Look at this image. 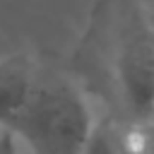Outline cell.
I'll return each instance as SVG.
<instances>
[{
  "label": "cell",
  "mask_w": 154,
  "mask_h": 154,
  "mask_svg": "<svg viewBox=\"0 0 154 154\" xmlns=\"http://www.w3.org/2000/svg\"><path fill=\"white\" fill-rule=\"evenodd\" d=\"M82 154H142V123L128 116H96Z\"/></svg>",
  "instance_id": "4"
},
{
  "label": "cell",
  "mask_w": 154,
  "mask_h": 154,
  "mask_svg": "<svg viewBox=\"0 0 154 154\" xmlns=\"http://www.w3.org/2000/svg\"><path fill=\"white\" fill-rule=\"evenodd\" d=\"M19 149L22 147H19L17 137L12 135V130L0 125V154H19Z\"/></svg>",
  "instance_id": "5"
},
{
  "label": "cell",
  "mask_w": 154,
  "mask_h": 154,
  "mask_svg": "<svg viewBox=\"0 0 154 154\" xmlns=\"http://www.w3.org/2000/svg\"><path fill=\"white\" fill-rule=\"evenodd\" d=\"M38 67L24 53L0 58V125L12 128L36 87Z\"/></svg>",
  "instance_id": "3"
},
{
  "label": "cell",
  "mask_w": 154,
  "mask_h": 154,
  "mask_svg": "<svg viewBox=\"0 0 154 154\" xmlns=\"http://www.w3.org/2000/svg\"><path fill=\"white\" fill-rule=\"evenodd\" d=\"M142 154H154V120L142 123Z\"/></svg>",
  "instance_id": "6"
},
{
  "label": "cell",
  "mask_w": 154,
  "mask_h": 154,
  "mask_svg": "<svg viewBox=\"0 0 154 154\" xmlns=\"http://www.w3.org/2000/svg\"><path fill=\"white\" fill-rule=\"evenodd\" d=\"M137 5L144 10V14H147L149 19L154 17V0H137Z\"/></svg>",
  "instance_id": "7"
},
{
  "label": "cell",
  "mask_w": 154,
  "mask_h": 154,
  "mask_svg": "<svg viewBox=\"0 0 154 154\" xmlns=\"http://www.w3.org/2000/svg\"><path fill=\"white\" fill-rule=\"evenodd\" d=\"M94 118L72 79L38 72L31 99L10 130L29 154H82Z\"/></svg>",
  "instance_id": "1"
},
{
  "label": "cell",
  "mask_w": 154,
  "mask_h": 154,
  "mask_svg": "<svg viewBox=\"0 0 154 154\" xmlns=\"http://www.w3.org/2000/svg\"><path fill=\"white\" fill-rule=\"evenodd\" d=\"M111 70L128 120H154V19L137 2L116 34Z\"/></svg>",
  "instance_id": "2"
}]
</instances>
